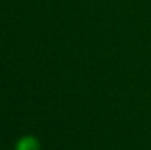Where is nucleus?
Wrapping results in <instances>:
<instances>
[{
	"label": "nucleus",
	"mask_w": 151,
	"mask_h": 150,
	"mask_svg": "<svg viewBox=\"0 0 151 150\" xmlns=\"http://www.w3.org/2000/svg\"><path fill=\"white\" fill-rule=\"evenodd\" d=\"M41 149V144H40V140L35 137V136H24L21 137L16 144H15V150H40Z\"/></svg>",
	"instance_id": "1"
}]
</instances>
